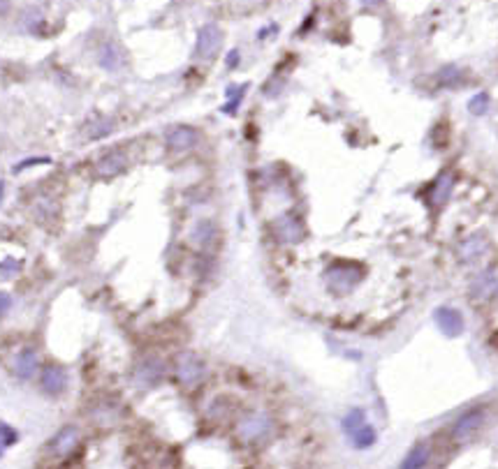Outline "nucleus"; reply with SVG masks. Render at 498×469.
<instances>
[{
	"mask_svg": "<svg viewBox=\"0 0 498 469\" xmlns=\"http://www.w3.org/2000/svg\"><path fill=\"white\" fill-rule=\"evenodd\" d=\"M325 275L327 287L339 296L350 294L362 282V268L355 266V264H332Z\"/></svg>",
	"mask_w": 498,
	"mask_h": 469,
	"instance_id": "nucleus-1",
	"label": "nucleus"
},
{
	"mask_svg": "<svg viewBox=\"0 0 498 469\" xmlns=\"http://www.w3.org/2000/svg\"><path fill=\"white\" fill-rule=\"evenodd\" d=\"M237 432L241 439L248 441V444H255V441H262L269 432H272V419L262 412L248 414L246 419L239 421Z\"/></svg>",
	"mask_w": 498,
	"mask_h": 469,
	"instance_id": "nucleus-2",
	"label": "nucleus"
},
{
	"mask_svg": "<svg viewBox=\"0 0 498 469\" xmlns=\"http://www.w3.org/2000/svg\"><path fill=\"white\" fill-rule=\"evenodd\" d=\"M177 379L184 386H195V384H199L202 379H204V363H202V358L199 356H195L190 354V351H184V354H179L177 356Z\"/></svg>",
	"mask_w": 498,
	"mask_h": 469,
	"instance_id": "nucleus-3",
	"label": "nucleus"
},
{
	"mask_svg": "<svg viewBox=\"0 0 498 469\" xmlns=\"http://www.w3.org/2000/svg\"><path fill=\"white\" fill-rule=\"evenodd\" d=\"M482 423H484V410H482V407H475V410H468L466 414H461V416L456 419L454 427H452L454 441L473 439L477 434V430L482 427Z\"/></svg>",
	"mask_w": 498,
	"mask_h": 469,
	"instance_id": "nucleus-4",
	"label": "nucleus"
},
{
	"mask_svg": "<svg viewBox=\"0 0 498 469\" xmlns=\"http://www.w3.org/2000/svg\"><path fill=\"white\" fill-rule=\"evenodd\" d=\"M77 444H79V430L75 425H65L63 430L49 441L46 453H49L51 458H67L70 453H75Z\"/></svg>",
	"mask_w": 498,
	"mask_h": 469,
	"instance_id": "nucleus-5",
	"label": "nucleus"
},
{
	"mask_svg": "<svg viewBox=\"0 0 498 469\" xmlns=\"http://www.w3.org/2000/svg\"><path fill=\"white\" fill-rule=\"evenodd\" d=\"M163 375H165L163 361L156 356H149L137 365V370H134V382L139 386H144V389H151V386H156L160 379H163Z\"/></svg>",
	"mask_w": 498,
	"mask_h": 469,
	"instance_id": "nucleus-6",
	"label": "nucleus"
},
{
	"mask_svg": "<svg viewBox=\"0 0 498 469\" xmlns=\"http://www.w3.org/2000/svg\"><path fill=\"white\" fill-rule=\"evenodd\" d=\"M274 234L283 246H294V243L304 239V227H301V222H297L294 217L283 215L281 220H276L274 224Z\"/></svg>",
	"mask_w": 498,
	"mask_h": 469,
	"instance_id": "nucleus-7",
	"label": "nucleus"
},
{
	"mask_svg": "<svg viewBox=\"0 0 498 469\" xmlns=\"http://www.w3.org/2000/svg\"><path fill=\"white\" fill-rule=\"evenodd\" d=\"M220 42H223V33H220L218 26L208 24L199 30L197 35V56L199 58H213L216 51L220 49Z\"/></svg>",
	"mask_w": 498,
	"mask_h": 469,
	"instance_id": "nucleus-8",
	"label": "nucleus"
},
{
	"mask_svg": "<svg viewBox=\"0 0 498 469\" xmlns=\"http://www.w3.org/2000/svg\"><path fill=\"white\" fill-rule=\"evenodd\" d=\"M39 386L46 396H60L67 389V375L60 365H46L39 375Z\"/></svg>",
	"mask_w": 498,
	"mask_h": 469,
	"instance_id": "nucleus-9",
	"label": "nucleus"
},
{
	"mask_svg": "<svg viewBox=\"0 0 498 469\" xmlns=\"http://www.w3.org/2000/svg\"><path fill=\"white\" fill-rule=\"evenodd\" d=\"M436 324L447 338H456L463 333V317L454 308H438L436 310Z\"/></svg>",
	"mask_w": 498,
	"mask_h": 469,
	"instance_id": "nucleus-10",
	"label": "nucleus"
},
{
	"mask_svg": "<svg viewBox=\"0 0 498 469\" xmlns=\"http://www.w3.org/2000/svg\"><path fill=\"white\" fill-rule=\"evenodd\" d=\"M195 144H197V130H193V127H188V125H177L167 132V146L177 153L190 151Z\"/></svg>",
	"mask_w": 498,
	"mask_h": 469,
	"instance_id": "nucleus-11",
	"label": "nucleus"
},
{
	"mask_svg": "<svg viewBox=\"0 0 498 469\" xmlns=\"http://www.w3.org/2000/svg\"><path fill=\"white\" fill-rule=\"evenodd\" d=\"M37 361H39V356H37V351L35 349H21L17 354V361H15V372H17V377L19 379H30L33 375L37 372Z\"/></svg>",
	"mask_w": 498,
	"mask_h": 469,
	"instance_id": "nucleus-12",
	"label": "nucleus"
},
{
	"mask_svg": "<svg viewBox=\"0 0 498 469\" xmlns=\"http://www.w3.org/2000/svg\"><path fill=\"white\" fill-rule=\"evenodd\" d=\"M484 250H487V241L482 239V236H473V239L463 241L461 248H459V259L463 264H470V261H477L480 257L484 255Z\"/></svg>",
	"mask_w": 498,
	"mask_h": 469,
	"instance_id": "nucleus-13",
	"label": "nucleus"
},
{
	"mask_svg": "<svg viewBox=\"0 0 498 469\" xmlns=\"http://www.w3.org/2000/svg\"><path fill=\"white\" fill-rule=\"evenodd\" d=\"M125 165H127L125 155H123V153H118V151H114V153L105 155V158L100 160L98 172L103 174V176H114V174H121V172H123Z\"/></svg>",
	"mask_w": 498,
	"mask_h": 469,
	"instance_id": "nucleus-14",
	"label": "nucleus"
},
{
	"mask_svg": "<svg viewBox=\"0 0 498 469\" xmlns=\"http://www.w3.org/2000/svg\"><path fill=\"white\" fill-rule=\"evenodd\" d=\"M452 187H454L452 174H441V178L436 181V185H434V203H436V206H443V203L450 199V194H452Z\"/></svg>",
	"mask_w": 498,
	"mask_h": 469,
	"instance_id": "nucleus-15",
	"label": "nucleus"
},
{
	"mask_svg": "<svg viewBox=\"0 0 498 469\" xmlns=\"http://www.w3.org/2000/svg\"><path fill=\"white\" fill-rule=\"evenodd\" d=\"M491 291H496V277L491 273H484L473 282V287H470V296L484 301V298L491 296Z\"/></svg>",
	"mask_w": 498,
	"mask_h": 469,
	"instance_id": "nucleus-16",
	"label": "nucleus"
},
{
	"mask_svg": "<svg viewBox=\"0 0 498 469\" xmlns=\"http://www.w3.org/2000/svg\"><path fill=\"white\" fill-rule=\"evenodd\" d=\"M121 63H123V60H121L118 46L114 42H107L103 46V51H100V65H103L105 70H118Z\"/></svg>",
	"mask_w": 498,
	"mask_h": 469,
	"instance_id": "nucleus-17",
	"label": "nucleus"
},
{
	"mask_svg": "<svg viewBox=\"0 0 498 469\" xmlns=\"http://www.w3.org/2000/svg\"><path fill=\"white\" fill-rule=\"evenodd\" d=\"M350 437H353L355 446H359V448H368V446L375 444V430L366 423V421H364V423H362L353 434H350Z\"/></svg>",
	"mask_w": 498,
	"mask_h": 469,
	"instance_id": "nucleus-18",
	"label": "nucleus"
},
{
	"mask_svg": "<svg viewBox=\"0 0 498 469\" xmlns=\"http://www.w3.org/2000/svg\"><path fill=\"white\" fill-rule=\"evenodd\" d=\"M427 460H429L427 448H424V446L420 444V446H415L413 451H410V453L406 455V460H403V467H408V469L424 467V465H427Z\"/></svg>",
	"mask_w": 498,
	"mask_h": 469,
	"instance_id": "nucleus-19",
	"label": "nucleus"
},
{
	"mask_svg": "<svg viewBox=\"0 0 498 469\" xmlns=\"http://www.w3.org/2000/svg\"><path fill=\"white\" fill-rule=\"evenodd\" d=\"M17 441H19V432L15 427L8 423H0V458H3V453L8 451L12 444H17Z\"/></svg>",
	"mask_w": 498,
	"mask_h": 469,
	"instance_id": "nucleus-20",
	"label": "nucleus"
},
{
	"mask_svg": "<svg viewBox=\"0 0 498 469\" xmlns=\"http://www.w3.org/2000/svg\"><path fill=\"white\" fill-rule=\"evenodd\" d=\"M244 93H246V86H230L227 88V98H230V102L223 107V111L225 113H234L239 109L241 104V100H244Z\"/></svg>",
	"mask_w": 498,
	"mask_h": 469,
	"instance_id": "nucleus-21",
	"label": "nucleus"
},
{
	"mask_svg": "<svg viewBox=\"0 0 498 469\" xmlns=\"http://www.w3.org/2000/svg\"><path fill=\"white\" fill-rule=\"evenodd\" d=\"M21 273V261L15 259V257H8V259L0 261V277L3 280H10V277H15Z\"/></svg>",
	"mask_w": 498,
	"mask_h": 469,
	"instance_id": "nucleus-22",
	"label": "nucleus"
},
{
	"mask_svg": "<svg viewBox=\"0 0 498 469\" xmlns=\"http://www.w3.org/2000/svg\"><path fill=\"white\" fill-rule=\"evenodd\" d=\"M364 421H366L364 412H362V410H353L346 419H343V430H346L348 434H353L362 423H364Z\"/></svg>",
	"mask_w": 498,
	"mask_h": 469,
	"instance_id": "nucleus-23",
	"label": "nucleus"
},
{
	"mask_svg": "<svg viewBox=\"0 0 498 469\" xmlns=\"http://www.w3.org/2000/svg\"><path fill=\"white\" fill-rule=\"evenodd\" d=\"M195 241L199 243V246H208V243H211V239H213V227L208 222H202V224H197V229H195Z\"/></svg>",
	"mask_w": 498,
	"mask_h": 469,
	"instance_id": "nucleus-24",
	"label": "nucleus"
},
{
	"mask_svg": "<svg viewBox=\"0 0 498 469\" xmlns=\"http://www.w3.org/2000/svg\"><path fill=\"white\" fill-rule=\"evenodd\" d=\"M487 107H489V95H484V93L475 95V98L468 102V109H470V113L473 116H482L484 111H487Z\"/></svg>",
	"mask_w": 498,
	"mask_h": 469,
	"instance_id": "nucleus-25",
	"label": "nucleus"
},
{
	"mask_svg": "<svg viewBox=\"0 0 498 469\" xmlns=\"http://www.w3.org/2000/svg\"><path fill=\"white\" fill-rule=\"evenodd\" d=\"M12 308V298L10 294H5V291H0V317H5Z\"/></svg>",
	"mask_w": 498,
	"mask_h": 469,
	"instance_id": "nucleus-26",
	"label": "nucleus"
},
{
	"mask_svg": "<svg viewBox=\"0 0 498 469\" xmlns=\"http://www.w3.org/2000/svg\"><path fill=\"white\" fill-rule=\"evenodd\" d=\"M237 65H239V51L234 49L227 53V67H237Z\"/></svg>",
	"mask_w": 498,
	"mask_h": 469,
	"instance_id": "nucleus-27",
	"label": "nucleus"
},
{
	"mask_svg": "<svg viewBox=\"0 0 498 469\" xmlns=\"http://www.w3.org/2000/svg\"><path fill=\"white\" fill-rule=\"evenodd\" d=\"M362 5H366V8H380L382 0H362Z\"/></svg>",
	"mask_w": 498,
	"mask_h": 469,
	"instance_id": "nucleus-28",
	"label": "nucleus"
},
{
	"mask_svg": "<svg viewBox=\"0 0 498 469\" xmlns=\"http://www.w3.org/2000/svg\"><path fill=\"white\" fill-rule=\"evenodd\" d=\"M3 199H5V183L0 181V203H3Z\"/></svg>",
	"mask_w": 498,
	"mask_h": 469,
	"instance_id": "nucleus-29",
	"label": "nucleus"
},
{
	"mask_svg": "<svg viewBox=\"0 0 498 469\" xmlns=\"http://www.w3.org/2000/svg\"><path fill=\"white\" fill-rule=\"evenodd\" d=\"M496 291H498V282H496Z\"/></svg>",
	"mask_w": 498,
	"mask_h": 469,
	"instance_id": "nucleus-30",
	"label": "nucleus"
}]
</instances>
